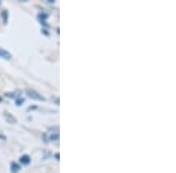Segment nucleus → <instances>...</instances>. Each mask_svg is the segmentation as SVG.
Wrapping results in <instances>:
<instances>
[{
    "label": "nucleus",
    "instance_id": "nucleus-1",
    "mask_svg": "<svg viewBox=\"0 0 176 173\" xmlns=\"http://www.w3.org/2000/svg\"><path fill=\"white\" fill-rule=\"evenodd\" d=\"M26 95H27L30 98H32V100H35V101H45V98H44L41 95H39L36 91L31 90V89H28V90L26 91Z\"/></svg>",
    "mask_w": 176,
    "mask_h": 173
},
{
    "label": "nucleus",
    "instance_id": "nucleus-2",
    "mask_svg": "<svg viewBox=\"0 0 176 173\" xmlns=\"http://www.w3.org/2000/svg\"><path fill=\"white\" fill-rule=\"evenodd\" d=\"M4 117H5V119L7 120V123H9V124H14V123H17V119L12 116L9 112H5Z\"/></svg>",
    "mask_w": 176,
    "mask_h": 173
},
{
    "label": "nucleus",
    "instance_id": "nucleus-3",
    "mask_svg": "<svg viewBox=\"0 0 176 173\" xmlns=\"http://www.w3.org/2000/svg\"><path fill=\"white\" fill-rule=\"evenodd\" d=\"M19 160H20V163H21L22 165H28V164L31 163V158H30V156H27V154L21 156Z\"/></svg>",
    "mask_w": 176,
    "mask_h": 173
},
{
    "label": "nucleus",
    "instance_id": "nucleus-4",
    "mask_svg": "<svg viewBox=\"0 0 176 173\" xmlns=\"http://www.w3.org/2000/svg\"><path fill=\"white\" fill-rule=\"evenodd\" d=\"M0 57L1 59H5V60H11V54L7 52V51H5V49H3V48H0Z\"/></svg>",
    "mask_w": 176,
    "mask_h": 173
},
{
    "label": "nucleus",
    "instance_id": "nucleus-5",
    "mask_svg": "<svg viewBox=\"0 0 176 173\" xmlns=\"http://www.w3.org/2000/svg\"><path fill=\"white\" fill-rule=\"evenodd\" d=\"M20 170V166L17 163H11V172L12 173H18Z\"/></svg>",
    "mask_w": 176,
    "mask_h": 173
},
{
    "label": "nucleus",
    "instance_id": "nucleus-6",
    "mask_svg": "<svg viewBox=\"0 0 176 173\" xmlns=\"http://www.w3.org/2000/svg\"><path fill=\"white\" fill-rule=\"evenodd\" d=\"M47 18H48V15L46 13H40L39 15H38V19H39V21L41 23H44V25H46V19Z\"/></svg>",
    "mask_w": 176,
    "mask_h": 173
},
{
    "label": "nucleus",
    "instance_id": "nucleus-7",
    "mask_svg": "<svg viewBox=\"0 0 176 173\" xmlns=\"http://www.w3.org/2000/svg\"><path fill=\"white\" fill-rule=\"evenodd\" d=\"M1 17H3L4 23H7V20H8V11H7V9H4V11L1 12Z\"/></svg>",
    "mask_w": 176,
    "mask_h": 173
},
{
    "label": "nucleus",
    "instance_id": "nucleus-8",
    "mask_svg": "<svg viewBox=\"0 0 176 173\" xmlns=\"http://www.w3.org/2000/svg\"><path fill=\"white\" fill-rule=\"evenodd\" d=\"M5 96L8 98H17V92H7L5 94Z\"/></svg>",
    "mask_w": 176,
    "mask_h": 173
},
{
    "label": "nucleus",
    "instance_id": "nucleus-9",
    "mask_svg": "<svg viewBox=\"0 0 176 173\" xmlns=\"http://www.w3.org/2000/svg\"><path fill=\"white\" fill-rule=\"evenodd\" d=\"M24 102H25V100H24V98H18L15 103H17V105H21Z\"/></svg>",
    "mask_w": 176,
    "mask_h": 173
},
{
    "label": "nucleus",
    "instance_id": "nucleus-10",
    "mask_svg": "<svg viewBox=\"0 0 176 173\" xmlns=\"http://www.w3.org/2000/svg\"><path fill=\"white\" fill-rule=\"evenodd\" d=\"M0 5H1V1H0Z\"/></svg>",
    "mask_w": 176,
    "mask_h": 173
},
{
    "label": "nucleus",
    "instance_id": "nucleus-11",
    "mask_svg": "<svg viewBox=\"0 0 176 173\" xmlns=\"http://www.w3.org/2000/svg\"><path fill=\"white\" fill-rule=\"evenodd\" d=\"M0 101H1V98H0Z\"/></svg>",
    "mask_w": 176,
    "mask_h": 173
}]
</instances>
